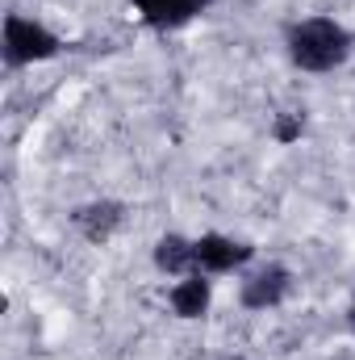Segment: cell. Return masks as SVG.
Here are the masks:
<instances>
[{"instance_id": "obj_9", "label": "cell", "mask_w": 355, "mask_h": 360, "mask_svg": "<svg viewBox=\"0 0 355 360\" xmlns=\"http://www.w3.org/2000/svg\"><path fill=\"white\" fill-rule=\"evenodd\" d=\"M301 134H305V113L301 109H284V113L272 117V143L293 147V143H301Z\"/></svg>"}, {"instance_id": "obj_5", "label": "cell", "mask_w": 355, "mask_h": 360, "mask_svg": "<svg viewBox=\"0 0 355 360\" xmlns=\"http://www.w3.org/2000/svg\"><path fill=\"white\" fill-rule=\"evenodd\" d=\"M121 226H126V201L96 197V201H84V205L72 210V231L92 248H105Z\"/></svg>"}, {"instance_id": "obj_6", "label": "cell", "mask_w": 355, "mask_h": 360, "mask_svg": "<svg viewBox=\"0 0 355 360\" xmlns=\"http://www.w3.org/2000/svg\"><path fill=\"white\" fill-rule=\"evenodd\" d=\"M213 0H130V8L138 13V21L155 34H172L192 25L201 13H209Z\"/></svg>"}, {"instance_id": "obj_10", "label": "cell", "mask_w": 355, "mask_h": 360, "mask_svg": "<svg viewBox=\"0 0 355 360\" xmlns=\"http://www.w3.org/2000/svg\"><path fill=\"white\" fill-rule=\"evenodd\" d=\"M347 323L355 327V297H351V306H347Z\"/></svg>"}, {"instance_id": "obj_1", "label": "cell", "mask_w": 355, "mask_h": 360, "mask_svg": "<svg viewBox=\"0 0 355 360\" xmlns=\"http://www.w3.org/2000/svg\"><path fill=\"white\" fill-rule=\"evenodd\" d=\"M284 55L297 72L326 76V72H339L355 55V38L343 21L314 13V17H297L284 25Z\"/></svg>"}, {"instance_id": "obj_7", "label": "cell", "mask_w": 355, "mask_h": 360, "mask_svg": "<svg viewBox=\"0 0 355 360\" xmlns=\"http://www.w3.org/2000/svg\"><path fill=\"white\" fill-rule=\"evenodd\" d=\"M168 306H172V314H176L180 323H196V319H205L209 306H213V276H205V272H188V276L172 281V289H168Z\"/></svg>"}, {"instance_id": "obj_4", "label": "cell", "mask_w": 355, "mask_h": 360, "mask_svg": "<svg viewBox=\"0 0 355 360\" xmlns=\"http://www.w3.org/2000/svg\"><path fill=\"white\" fill-rule=\"evenodd\" d=\"M192 248H196V272H205V276H230V272H243L255 264V243L222 235V231L192 235Z\"/></svg>"}, {"instance_id": "obj_8", "label": "cell", "mask_w": 355, "mask_h": 360, "mask_svg": "<svg viewBox=\"0 0 355 360\" xmlns=\"http://www.w3.org/2000/svg\"><path fill=\"white\" fill-rule=\"evenodd\" d=\"M151 264H155V272H163L168 281H180V276L196 272V248H192V235H176V231L159 235L155 248H151Z\"/></svg>"}, {"instance_id": "obj_3", "label": "cell", "mask_w": 355, "mask_h": 360, "mask_svg": "<svg viewBox=\"0 0 355 360\" xmlns=\"http://www.w3.org/2000/svg\"><path fill=\"white\" fill-rule=\"evenodd\" d=\"M288 293H293V269L280 260L251 264V269L239 272V306L247 314H267V310L284 306Z\"/></svg>"}, {"instance_id": "obj_11", "label": "cell", "mask_w": 355, "mask_h": 360, "mask_svg": "<svg viewBox=\"0 0 355 360\" xmlns=\"http://www.w3.org/2000/svg\"><path fill=\"white\" fill-rule=\"evenodd\" d=\"M222 360H247V356H222Z\"/></svg>"}, {"instance_id": "obj_2", "label": "cell", "mask_w": 355, "mask_h": 360, "mask_svg": "<svg viewBox=\"0 0 355 360\" xmlns=\"http://www.w3.org/2000/svg\"><path fill=\"white\" fill-rule=\"evenodd\" d=\"M0 55H4V68L8 72H21V68L59 59L63 55V38L46 21H38V17L8 13L4 25H0Z\"/></svg>"}]
</instances>
